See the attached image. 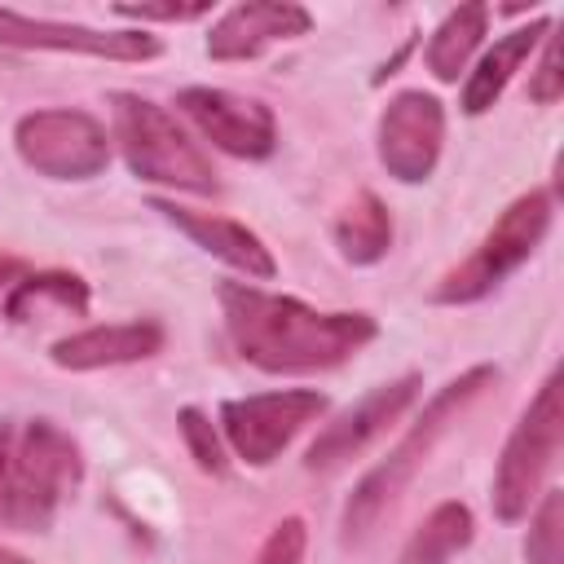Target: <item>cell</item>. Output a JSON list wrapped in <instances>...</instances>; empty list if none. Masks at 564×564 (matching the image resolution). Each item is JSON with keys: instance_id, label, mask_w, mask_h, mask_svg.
<instances>
[{"instance_id": "cell-1", "label": "cell", "mask_w": 564, "mask_h": 564, "mask_svg": "<svg viewBox=\"0 0 564 564\" xmlns=\"http://www.w3.org/2000/svg\"><path fill=\"white\" fill-rule=\"evenodd\" d=\"M216 300L229 344L264 375L335 370L379 335L370 313H322L295 295H273L251 282H220Z\"/></svg>"}, {"instance_id": "cell-3", "label": "cell", "mask_w": 564, "mask_h": 564, "mask_svg": "<svg viewBox=\"0 0 564 564\" xmlns=\"http://www.w3.org/2000/svg\"><path fill=\"white\" fill-rule=\"evenodd\" d=\"M498 379V370L489 366V361H480V366H471V370H463L458 379H449L445 388H436L432 397H427V405H423V414L414 419V427L357 480V489L348 494V502H344V516H339V538L344 542H361L375 524H379V516L401 498V489L419 476V467L427 463V454L436 449V441L449 432V423L489 388Z\"/></svg>"}, {"instance_id": "cell-16", "label": "cell", "mask_w": 564, "mask_h": 564, "mask_svg": "<svg viewBox=\"0 0 564 564\" xmlns=\"http://www.w3.org/2000/svg\"><path fill=\"white\" fill-rule=\"evenodd\" d=\"M551 26H555L551 18H533V22L511 26L507 35H498L494 48H485L480 62H476V66L467 70V79H463V93H458L463 115H485V110L502 97V88L511 84V75L529 62V53L542 44V35H546Z\"/></svg>"}, {"instance_id": "cell-4", "label": "cell", "mask_w": 564, "mask_h": 564, "mask_svg": "<svg viewBox=\"0 0 564 564\" xmlns=\"http://www.w3.org/2000/svg\"><path fill=\"white\" fill-rule=\"evenodd\" d=\"M110 123L115 141L123 150V163L137 181L185 189V194H216V167L212 159L189 141V132L150 97L141 93H110Z\"/></svg>"}, {"instance_id": "cell-6", "label": "cell", "mask_w": 564, "mask_h": 564, "mask_svg": "<svg viewBox=\"0 0 564 564\" xmlns=\"http://www.w3.org/2000/svg\"><path fill=\"white\" fill-rule=\"evenodd\" d=\"M560 441H564V405H560V370H551L538 397L524 405L520 423L511 427L498 454V467H494L489 507L502 524H520L538 507L542 480L560 454Z\"/></svg>"}, {"instance_id": "cell-10", "label": "cell", "mask_w": 564, "mask_h": 564, "mask_svg": "<svg viewBox=\"0 0 564 564\" xmlns=\"http://www.w3.org/2000/svg\"><path fill=\"white\" fill-rule=\"evenodd\" d=\"M176 106L216 150H225L234 159H269L278 145V119L256 97L194 84V88L176 93Z\"/></svg>"}, {"instance_id": "cell-21", "label": "cell", "mask_w": 564, "mask_h": 564, "mask_svg": "<svg viewBox=\"0 0 564 564\" xmlns=\"http://www.w3.org/2000/svg\"><path fill=\"white\" fill-rule=\"evenodd\" d=\"M524 560L529 564H564V494L560 489H546L542 502L533 507Z\"/></svg>"}, {"instance_id": "cell-20", "label": "cell", "mask_w": 564, "mask_h": 564, "mask_svg": "<svg viewBox=\"0 0 564 564\" xmlns=\"http://www.w3.org/2000/svg\"><path fill=\"white\" fill-rule=\"evenodd\" d=\"M476 538V520H471V507L458 502V498H445L436 502L423 524L410 533V542L401 546V560L397 564H449L458 551H467Z\"/></svg>"}, {"instance_id": "cell-23", "label": "cell", "mask_w": 564, "mask_h": 564, "mask_svg": "<svg viewBox=\"0 0 564 564\" xmlns=\"http://www.w3.org/2000/svg\"><path fill=\"white\" fill-rule=\"evenodd\" d=\"M304 546H308V529L300 516H286L269 529V538L256 551V564H304Z\"/></svg>"}, {"instance_id": "cell-22", "label": "cell", "mask_w": 564, "mask_h": 564, "mask_svg": "<svg viewBox=\"0 0 564 564\" xmlns=\"http://www.w3.org/2000/svg\"><path fill=\"white\" fill-rule=\"evenodd\" d=\"M176 427H181L185 449H189V458L198 463V471L220 476V471H225V445H220V432L212 427V419H207L198 405H185V410L176 414Z\"/></svg>"}, {"instance_id": "cell-14", "label": "cell", "mask_w": 564, "mask_h": 564, "mask_svg": "<svg viewBox=\"0 0 564 564\" xmlns=\"http://www.w3.org/2000/svg\"><path fill=\"white\" fill-rule=\"evenodd\" d=\"M150 212H159V216H163L176 234H185L198 251L216 256L220 264H229V269H238V273H247V278H256V282H269V278L278 273V260H273V251L264 247V238H260L256 229L229 220V216L189 212V207H181V203H172V198H150Z\"/></svg>"}, {"instance_id": "cell-5", "label": "cell", "mask_w": 564, "mask_h": 564, "mask_svg": "<svg viewBox=\"0 0 564 564\" xmlns=\"http://www.w3.org/2000/svg\"><path fill=\"white\" fill-rule=\"evenodd\" d=\"M551 216H555V203L546 189H529L516 203H507V212L489 225V234L476 242V251L432 286V304H476V300L494 295L542 247Z\"/></svg>"}, {"instance_id": "cell-13", "label": "cell", "mask_w": 564, "mask_h": 564, "mask_svg": "<svg viewBox=\"0 0 564 564\" xmlns=\"http://www.w3.org/2000/svg\"><path fill=\"white\" fill-rule=\"evenodd\" d=\"M313 13L291 0H247L225 9L207 31V57L212 62H251L278 40L308 35Z\"/></svg>"}, {"instance_id": "cell-11", "label": "cell", "mask_w": 564, "mask_h": 564, "mask_svg": "<svg viewBox=\"0 0 564 564\" xmlns=\"http://www.w3.org/2000/svg\"><path fill=\"white\" fill-rule=\"evenodd\" d=\"M0 48H44V53H84L106 62H150L163 53L159 35L150 31H97L84 22H53L31 18L18 9H0Z\"/></svg>"}, {"instance_id": "cell-15", "label": "cell", "mask_w": 564, "mask_h": 564, "mask_svg": "<svg viewBox=\"0 0 564 564\" xmlns=\"http://www.w3.org/2000/svg\"><path fill=\"white\" fill-rule=\"evenodd\" d=\"M167 330L154 317H137V322H106V326H84L75 335L53 339L48 357L62 370H106V366H128V361H145L163 348Z\"/></svg>"}, {"instance_id": "cell-9", "label": "cell", "mask_w": 564, "mask_h": 564, "mask_svg": "<svg viewBox=\"0 0 564 564\" xmlns=\"http://www.w3.org/2000/svg\"><path fill=\"white\" fill-rule=\"evenodd\" d=\"M441 145H445L441 97H432L423 88H405V93L388 97V106L379 110L375 150H379V163L392 181H401V185L427 181L436 159H441Z\"/></svg>"}, {"instance_id": "cell-26", "label": "cell", "mask_w": 564, "mask_h": 564, "mask_svg": "<svg viewBox=\"0 0 564 564\" xmlns=\"http://www.w3.org/2000/svg\"><path fill=\"white\" fill-rule=\"evenodd\" d=\"M18 278H22V264H18L13 256H0V291H4V286H13Z\"/></svg>"}, {"instance_id": "cell-2", "label": "cell", "mask_w": 564, "mask_h": 564, "mask_svg": "<svg viewBox=\"0 0 564 564\" xmlns=\"http://www.w3.org/2000/svg\"><path fill=\"white\" fill-rule=\"evenodd\" d=\"M79 480L84 454L53 419L0 423V529L44 533Z\"/></svg>"}, {"instance_id": "cell-17", "label": "cell", "mask_w": 564, "mask_h": 564, "mask_svg": "<svg viewBox=\"0 0 564 564\" xmlns=\"http://www.w3.org/2000/svg\"><path fill=\"white\" fill-rule=\"evenodd\" d=\"M48 308L84 317L88 313V282L79 273H66V269H44V273H22L4 295V317L18 326L44 317Z\"/></svg>"}, {"instance_id": "cell-19", "label": "cell", "mask_w": 564, "mask_h": 564, "mask_svg": "<svg viewBox=\"0 0 564 564\" xmlns=\"http://www.w3.org/2000/svg\"><path fill=\"white\" fill-rule=\"evenodd\" d=\"M330 238L348 264H379L392 247V216L379 194L361 189L330 225Z\"/></svg>"}, {"instance_id": "cell-12", "label": "cell", "mask_w": 564, "mask_h": 564, "mask_svg": "<svg viewBox=\"0 0 564 564\" xmlns=\"http://www.w3.org/2000/svg\"><path fill=\"white\" fill-rule=\"evenodd\" d=\"M419 388H423L419 375H401V379H388V383L370 388L357 405H348L339 419H330L317 432V441L304 449V467L308 471H335L348 458H357L375 436H383L419 401Z\"/></svg>"}, {"instance_id": "cell-7", "label": "cell", "mask_w": 564, "mask_h": 564, "mask_svg": "<svg viewBox=\"0 0 564 564\" xmlns=\"http://www.w3.org/2000/svg\"><path fill=\"white\" fill-rule=\"evenodd\" d=\"M18 159L48 181H88L110 163V137L88 110H31L13 123Z\"/></svg>"}, {"instance_id": "cell-24", "label": "cell", "mask_w": 564, "mask_h": 564, "mask_svg": "<svg viewBox=\"0 0 564 564\" xmlns=\"http://www.w3.org/2000/svg\"><path fill=\"white\" fill-rule=\"evenodd\" d=\"M529 97L538 106H555L564 97V70H560V35H555V26L542 35V57H538V70L529 75Z\"/></svg>"}, {"instance_id": "cell-18", "label": "cell", "mask_w": 564, "mask_h": 564, "mask_svg": "<svg viewBox=\"0 0 564 564\" xmlns=\"http://www.w3.org/2000/svg\"><path fill=\"white\" fill-rule=\"evenodd\" d=\"M485 31H489V9H485L480 0L449 9V13L441 18V26L432 31V40H427V53H423V57H427V70H432L441 84H458V75L467 70L471 53H476L480 40H485Z\"/></svg>"}, {"instance_id": "cell-27", "label": "cell", "mask_w": 564, "mask_h": 564, "mask_svg": "<svg viewBox=\"0 0 564 564\" xmlns=\"http://www.w3.org/2000/svg\"><path fill=\"white\" fill-rule=\"evenodd\" d=\"M0 564H31V560H22L18 551H9V546H0Z\"/></svg>"}, {"instance_id": "cell-8", "label": "cell", "mask_w": 564, "mask_h": 564, "mask_svg": "<svg viewBox=\"0 0 564 564\" xmlns=\"http://www.w3.org/2000/svg\"><path fill=\"white\" fill-rule=\"evenodd\" d=\"M326 397L317 388H278V392H256V397H229L220 401V432L229 449L247 467H269L300 427L322 419Z\"/></svg>"}, {"instance_id": "cell-25", "label": "cell", "mask_w": 564, "mask_h": 564, "mask_svg": "<svg viewBox=\"0 0 564 564\" xmlns=\"http://www.w3.org/2000/svg\"><path fill=\"white\" fill-rule=\"evenodd\" d=\"M212 4H115L110 13H119L128 22H194Z\"/></svg>"}]
</instances>
